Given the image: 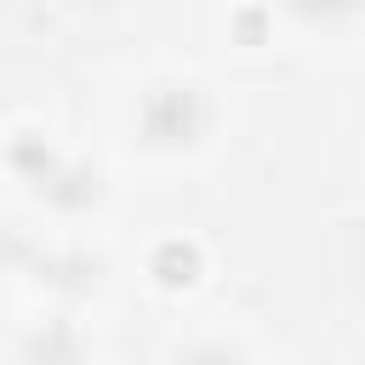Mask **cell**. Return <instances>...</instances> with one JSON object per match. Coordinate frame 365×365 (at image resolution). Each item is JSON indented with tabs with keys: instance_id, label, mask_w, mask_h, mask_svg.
I'll list each match as a JSON object with an SVG mask.
<instances>
[{
	"instance_id": "6da1fadb",
	"label": "cell",
	"mask_w": 365,
	"mask_h": 365,
	"mask_svg": "<svg viewBox=\"0 0 365 365\" xmlns=\"http://www.w3.org/2000/svg\"><path fill=\"white\" fill-rule=\"evenodd\" d=\"M205 131V103L194 86H154L143 103V137L154 148H188Z\"/></svg>"
},
{
	"instance_id": "7a4b0ae2",
	"label": "cell",
	"mask_w": 365,
	"mask_h": 365,
	"mask_svg": "<svg viewBox=\"0 0 365 365\" xmlns=\"http://www.w3.org/2000/svg\"><path fill=\"white\" fill-rule=\"evenodd\" d=\"M148 274H154L160 291H188V285L205 274V251H200V240H182V234L160 240V245L148 251Z\"/></svg>"
},
{
	"instance_id": "3957f363",
	"label": "cell",
	"mask_w": 365,
	"mask_h": 365,
	"mask_svg": "<svg viewBox=\"0 0 365 365\" xmlns=\"http://www.w3.org/2000/svg\"><path fill=\"white\" fill-rule=\"evenodd\" d=\"M11 165H17V171H29L34 182H51V171H57V154L46 148V137L23 131V137L11 143Z\"/></svg>"
},
{
	"instance_id": "277c9868",
	"label": "cell",
	"mask_w": 365,
	"mask_h": 365,
	"mask_svg": "<svg viewBox=\"0 0 365 365\" xmlns=\"http://www.w3.org/2000/svg\"><path fill=\"white\" fill-rule=\"evenodd\" d=\"M228 29H234V40H240V46H262V40H268V29H274V17H268V6H257V0H251V6H240V11H234V23H228Z\"/></svg>"
}]
</instances>
